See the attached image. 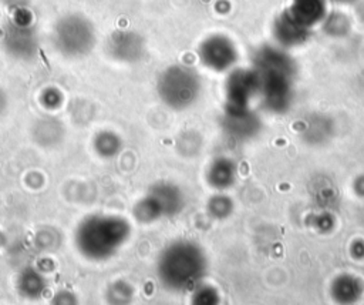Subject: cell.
Here are the masks:
<instances>
[{"label": "cell", "mask_w": 364, "mask_h": 305, "mask_svg": "<svg viewBox=\"0 0 364 305\" xmlns=\"http://www.w3.org/2000/svg\"><path fill=\"white\" fill-rule=\"evenodd\" d=\"M333 133L331 120L314 114L304 120V125L301 127V138L309 144H321L326 143Z\"/></svg>", "instance_id": "obj_18"}, {"label": "cell", "mask_w": 364, "mask_h": 305, "mask_svg": "<svg viewBox=\"0 0 364 305\" xmlns=\"http://www.w3.org/2000/svg\"><path fill=\"white\" fill-rule=\"evenodd\" d=\"M364 294V282L353 274L337 275L330 285V295L337 304H354Z\"/></svg>", "instance_id": "obj_13"}, {"label": "cell", "mask_w": 364, "mask_h": 305, "mask_svg": "<svg viewBox=\"0 0 364 305\" xmlns=\"http://www.w3.org/2000/svg\"><path fill=\"white\" fill-rule=\"evenodd\" d=\"M132 286L127 285V284H121V291H118L117 284H114L111 286V295H109V301L111 302H117V304H124V302H129L132 298Z\"/></svg>", "instance_id": "obj_23"}, {"label": "cell", "mask_w": 364, "mask_h": 305, "mask_svg": "<svg viewBox=\"0 0 364 305\" xmlns=\"http://www.w3.org/2000/svg\"><path fill=\"white\" fill-rule=\"evenodd\" d=\"M4 51L18 61H31L40 48V38L36 26L24 9H18L16 16L3 27Z\"/></svg>", "instance_id": "obj_6"}, {"label": "cell", "mask_w": 364, "mask_h": 305, "mask_svg": "<svg viewBox=\"0 0 364 305\" xmlns=\"http://www.w3.org/2000/svg\"><path fill=\"white\" fill-rule=\"evenodd\" d=\"M47 289L46 276L36 268H26L17 278V291L23 298L38 299Z\"/></svg>", "instance_id": "obj_17"}, {"label": "cell", "mask_w": 364, "mask_h": 305, "mask_svg": "<svg viewBox=\"0 0 364 305\" xmlns=\"http://www.w3.org/2000/svg\"><path fill=\"white\" fill-rule=\"evenodd\" d=\"M192 299L195 304H216L219 302V295L213 286L199 284L193 289Z\"/></svg>", "instance_id": "obj_22"}, {"label": "cell", "mask_w": 364, "mask_h": 305, "mask_svg": "<svg viewBox=\"0 0 364 305\" xmlns=\"http://www.w3.org/2000/svg\"><path fill=\"white\" fill-rule=\"evenodd\" d=\"M131 224L119 215L94 214L85 217L74 231L77 251L91 262L112 258L129 239Z\"/></svg>", "instance_id": "obj_2"}, {"label": "cell", "mask_w": 364, "mask_h": 305, "mask_svg": "<svg viewBox=\"0 0 364 305\" xmlns=\"http://www.w3.org/2000/svg\"><path fill=\"white\" fill-rule=\"evenodd\" d=\"M51 41L60 56L81 58L92 51L97 43V31L91 20L84 14L68 13L55 21Z\"/></svg>", "instance_id": "obj_4"}, {"label": "cell", "mask_w": 364, "mask_h": 305, "mask_svg": "<svg viewBox=\"0 0 364 305\" xmlns=\"http://www.w3.org/2000/svg\"><path fill=\"white\" fill-rule=\"evenodd\" d=\"M185 207V195L182 190L168 181L154 184L148 194L134 207V217L139 222H154L161 218H172Z\"/></svg>", "instance_id": "obj_5"}, {"label": "cell", "mask_w": 364, "mask_h": 305, "mask_svg": "<svg viewBox=\"0 0 364 305\" xmlns=\"http://www.w3.org/2000/svg\"><path fill=\"white\" fill-rule=\"evenodd\" d=\"M208 258L195 241L179 239L165 247L156 261L161 285L172 292L193 291L205 278Z\"/></svg>", "instance_id": "obj_1"}, {"label": "cell", "mask_w": 364, "mask_h": 305, "mask_svg": "<svg viewBox=\"0 0 364 305\" xmlns=\"http://www.w3.org/2000/svg\"><path fill=\"white\" fill-rule=\"evenodd\" d=\"M334 1H337V3H351L354 0H334Z\"/></svg>", "instance_id": "obj_26"}, {"label": "cell", "mask_w": 364, "mask_h": 305, "mask_svg": "<svg viewBox=\"0 0 364 305\" xmlns=\"http://www.w3.org/2000/svg\"><path fill=\"white\" fill-rule=\"evenodd\" d=\"M7 108H9V97H7V93L0 87V117L6 114Z\"/></svg>", "instance_id": "obj_24"}, {"label": "cell", "mask_w": 364, "mask_h": 305, "mask_svg": "<svg viewBox=\"0 0 364 305\" xmlns=\"http://www.w3.org/2000/svg\"><path fill=\"white\" fill-rule=\"evenodd\" d=\"M233 208H235L233 201L226 194H215L213 197L209 198L206 204V211L209 217L218 221H222L230 217V214L233 212Z\"/></svg>", "instance_id": "obj_21"}, {"label": "cell", "mask_w": 364, "mask_h": 305, "mask_svg": "<svg viewBox=\"0 0 364 305\" xmlns=\"http://www.w3.org/2000/svg\"><path fill=\"white\" fill-rule=\"evenodd\" d=\"M299 23L310 29L326 19L324 0H294L289 11Z\"/></svg>", "instance_id": "obj_16"}, {"label": "cell", "mask_w": 364, "mask_h": 305, "mask_svg": "<svg viewBox=\"0 0 364 305\" xmlns=\"http://www.w3.org/2000/svg\"><path fill=\"white\" fill-rule=\"evenodd\" d=\"M222 127L230 138L236 141H247L260 133L262 120L250 107L228 105L223 114Z\"/></svg>", "instance_id": "obj_10"}, {"label": "cell", "mask_w": 364, "mask_h": 305, "mask_svg": "<svg viewBox=\"0 0 364 305\" xmlns=\"http://www.w3.org/2000/svg\"><path fill=\"white\" fill-rule=\"evenodd\" d=\"M198 54L203 66L219 73L230 70L237 60V51L235 44L222 34H213L206 37L200 43Z\"/></svg>", "instance_id": "obj_9"}, {"label": "cell", "mask_w": 364, "mask_h": 305, "mask_svg": "<svg viewBox=\"0 0 364 305\" xmlns=\"http://www.w3.org/2000/svg\"><path fill=\"white\" fill-rule=\"evenodd\" d=\"M259 94V77L255 70H235L226 80L228 105L249 107Z\"/></svg>", "instance_id": "obj_11"}, {"label": "cell", "mask_w": 364, "mask_h": 305, "mask_svg": "<svg viewBox=\"0 0 364 305\" xmlns=\"http://www.w3.org/2000/svg\"><path fill=\"white\" fill-rule=\"evenodd\" d=\"M92 147L101 158H114L119 154L122 148V140L117 133L104 130L95 134L92 140Z\"/></svg>", "instance_id": "obj_20"}, {"label": "cell", "mask_w": 364, "mask_h": 305, "mask_svg": "<svg viewBox=\"0 0 364 305\" xmlns=\"http://www.w3.org/2000/svg\"><path fill=\"white\" fill-rule=\"evenodd\" d=\"M107 53L119 63L134 64L141 61L146 54V43L142 34L135 30H115L107 38Z\"/></svg>", "instance_id": "obj_8"}, {"label": "cell", "mask_w": 364, "mask_h": 305, "mask_svg": "<svg viewBox=\"0 0 364 305\" xmlns=\"http://www.w3.org/2000/svg\"><path fill=\"white\" fill-rule=\"evenodd\" d=\"M274 34L283 46H297L309 36V29L299 23L290 13L283 14L274 26Z\"/></svg>", "instance_id": "obj_15"}, {"label": "cell", "mask_w": 364, "mask_h": 305, "mask_svg": "<svg viewBox=\"0 0 364 305\" xmlns=\"http://www.w3.org/2000/svg\"><path fill=\"white\" fill-rule=\"evenodd\" d=\"M34 140L43 147H53L61 143L64 137V125L53 118H46L37 121L33 130Z\"/></svg>", "instance_id": "obj_19"}, {"label": "cell", "mask_w": 364, "mask_h": 305, "mask_svg": "<svg viewBox=\"0 0 364 305\" xmlns=\"http://www.w3.org/2000/svg\"><path fill=\"white\" fill-rule=\"evenodd\" d=\"M255 71L259 74H287L294 76L291 58L279 48H263L256 56Z\"/></svg>", "instance_id": "obj_12"}, {"label": "cell", "mask_w": 364, "mask_h": 305, "mask_svg": "<svg viewBox=\"0 0 364 305\" xmlns=\"http://www.w3.org/2000/svg\"><path fill=\"white\" fill-rule=\"evenodd\" d=\"M156 93L168 108L183 111L199 100L202 94V80L193 67L172 64L159 74Z\"/></svg>", "instance_id": "obj_3"}, {"label": "cell", "mask_w": 364, "mask_h": 305, "mask_svg": "<svg viewBox=\"0 0 364 305\" xmlns=\"http://www.w3.org/2000/svg\"><path fill=\"white\" fill-rule=\"evenodd\" d=\"M354 190L360 197H364V175H360L354 182Z\"/></svg>", "instance_id": "obj_25"}, {"label": "cell", "mask_w": 364, "mask_h": 305, "mask_svg": "<svg viewBox=\"0 0 364 305\" xmlns=\"http://www.w3.org/2000/svg\"><path fill=\"white\" fill-rule=\"evenodd\" d=\"M237 177V165L229 157L215 158L206 171L208 184L219 191L230 188Z\"/></svg>", "instance_id": "obj_14"}, {"label": "cell", "mask_w": 364, "mask_h": 305, "mask_svg": "<svg viewBox=\"0 0 364 305\" xmlns=\"http://www.w3.org/2000/svg\"><path fill=\"white\" fill-rule=\"evenodd\" d=\"M259 97L272 114L287 113L293 103V76L259 74Z\"/></svg>", "instance_id": "obj_7"}]
</instances>
